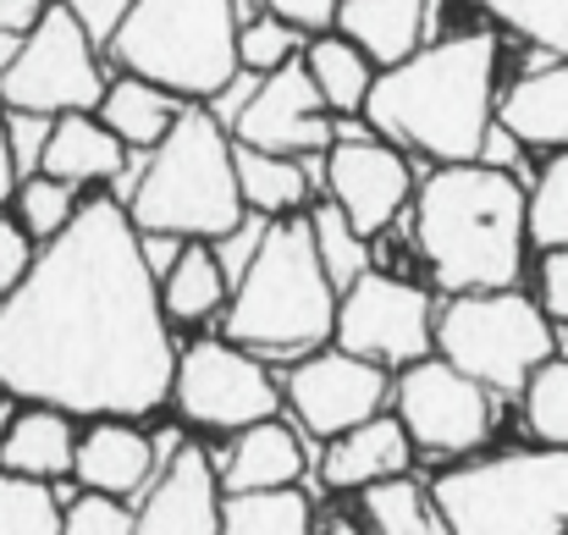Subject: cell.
Here are the masks:
<instances>
[{
    "instance_id": "cell-20",
    "label": "cell",
    "mask_w": 568,
    "mask_h": 535,
    "mask_svg": "<svg viewBox=\"0 0 568 535\" xmlns=\"http://www.w3.org/2000/svg\"><path fill=\"white\" fill-rule=\"evenodd\" d=\"M408 453H414V442H408L403 420L397 414H376L371 425H359V431H348V436H337L326 447L321 475H326L332 492H371L381 481L408 475Z\"/></svg>"
},
{
    "instance_id": "cell-32",
    "label": "cell",
    "mask_w": 568,
    "mask_h": 535,
    "mask_svg": "<svg viewBox=\"0 0 568 535\" xmlns=\"http://www.w3.org/2000/svg\"><path fill=\"white\" fill-rule=\"evenodd\" d=\"M310 226H315V249H321V265H326V276L337 282V287H354L359 276H371L376 265H371V238L326 199V204H315L310 210Z\"/></svg>"
},
{
    "instance_id": "cell-22",
    "label": "cell",
    "mask_w": 568,
    "mask_h": 535,
    "mask_svg": "<svg viewBox=\"0 0 568 535\" xmlns=\"http://www.w3.org/2000/svg\"><path fill=\"white\" fill-rule=\"evenodd\" d=\"M425 22H430V0H343L337 33L354 39L381 72L408 61L414 50H425Z\"/></svg>"
},
{
    "instance_id": "cell-1",
    "label": "cell",
    "mask_w": 568,
    "mask_h": 535,
    "mask_svg": "<svg viewBox=\"0 0 568 535\" xmlns=\"http://www.w3.org/2000/svg\"><path fill=\"white\" fill-rule=\"evenodd\" d=\"M178 359L144 232L122 199L89 193L0 304V392L83 420H144L172 397Z\"/></svg>"
},
{
    "instance_id": "cell-39",
    "label": "cell",
    "mask_w": 568,
    "mask_h": 535,
    "mask_svg": "<svg viewBox=\"0 0 568 535\" xmlns=\"http://www.w3.org/2000/svg\"><path fill=\"white\" fill-rule=\"evenodd\" d=\"M33 260H39V249H33V238L22 232V221H11V215H0V304L28 282V271H33Z\"/></svg>"
},
{
    "instance_id": "cell-28",
    "label": "cell",
    "mask_w": 568,
    "mask_h": 535,
    "mask_svg": "<svg viewBox=\"0 0 568 535\" xmlns=\"http://www.w3.org/2000/svg\"><path fill=\"white\" fill-rule=\"evenodd\" d=\"M310 497L298 486L282 492H232L221 508V535H310Z\"/></svg>"
},
{
    "instance_id": "cell-35",
    "label": "cell",
    "mask_w": 568,
    "mask_h": 535,
    "mask_svg": "<svg viewBox=\"0 0 568 535\" xmlns=\"http://www.w3.org/2000/svg\"><path fill=\"white\" fill-rule=\"evenodd\" d=\"M530 243L541 254L568 249V150L547 155L541 178L530 182Z\"/></svg>"
},
{
    "instance_id": "cell-15",
    "label": "cell",
    "mask_w": 568,
    "mask_h": 535,
    "mask_svg": "<svg viewBox=\"0 0 568 535\" xmlns=\"http://www.w3.org/2000/svg\"><path fill=\"white\" fill-rule=\"evenodd\" d=\"M287 403L298 414V425L310 436H348L359 425H371L381 414V403L392 397V381L386 370L371 359H354L343 349H321V354L298 359L293 375H287Z\"/></svg>"
},
{
    "instance_id": "cell-12",
    "label": "cell",
    "mask_w": 568,
    "mask_h": 535,
    "mask_svg": "<svg viewBox=\"0 0 568 535\" xmlns=\"http://www.w3.org/2000/svg\"><path fill=\"white\" fill-rule=\"evenodd\" d=\"M282 386L271 381L265 359L243 354L237 343L226 337H210V343H193L189 354L178 359V386H172V403L183 408V420L204 425V431H248V425H265L276 420L282 408Z\"/></svg>"
},
{
    "instance_id": "cell-30",
    "label": "cell",
    "mask_w": 568,
    "mask_h": 535,
    "mask_svg": "<svg viewBox=\"0 0 568 535\" xmlns=\"http://www.w3.org/2000/svg\"><path fill=\"white\" fill-rule=\"evenodd\" d=\"M503 33L536 44L541 55L568 61V0H475Z\"/></svg>"
},
{
    "instance_id": "cell-3",
    "label": "cell",
    "mask_w": 568,
    "mask_h": 535,
    "mask_svg": "<svg viewBox=\"0 0 568 535\" xmlns=\"http://www.w3.org/2000/svg\"><path fill=\"white\" fill-rule=\"evenodd\" d=\"M414 249L447 299L508 293L530 249V188L508 166H436L414 193Z\"/></svg>"
},
{
    "instance_id": "cell-44",
    "label": "cell",
    "mask_w": 568,
    "mask_h": 535,
    "mask_svg": "<svg viewBox=\"0 0 568 535\" xmlns=\"http://www.w3.org/2000/svg\"><path fill=\"white\" fill-rule=\"evenodd\" d=\"M321 535H359V525H354V519H332Z\"/></svg>"
},
{
    "instance_id": "cell-23",
    "label": "cell",
    "mask_w": 568,
    "mask_h": 535,
    "mask_svg": "<svg viewBox=\"0 0 568 535\" xmlns=\"http://www.w3.org/2000/svg\"><path fill=\"white\" fill-rule=\"evenodd\" d=\"M183 111H189V100H178V94H166V89H155V83H144V78L116 72L94 117H100V122H105V128H111V133L128 144V150L155 155V150H161V144L178 133Z\"/></svg>"
},
{
    "instance_id": "cell-31",
    "label": "cell",
    "mask_w": 568,
    "mask_h": 535,
    "mask_svg": "<svg viewBox=\"0 0 568 535\" xmlns=\"http://www.w3.org/2000/svg\"><path fill=\"white\" fill-rule=\"evenodd\" d=\"M0 535H67V508L55 486L0 470Z\"/></svg>"
},
{
    "instance_id": "cell-21",
    "label": "cell",
    "mask_w": 568,
    "mask_h": 535,
    "mask_svg": "<svg viewBox=\"0 0 568 535\" xmlns=\"http://www.w3.org/2000/svg\"><path fill=\"white\" fill-rule=\"evenodd\" d=\"M304 464H310V453H304L298 431L282 420H265V425L237 431L232 453L221 458V486H226V497L232 492H282V486H298Z\"/></svg>"
},
{
    "instance_id": "cell-37",
    "label": "cell",
    "mask_w": 568,
    "mask_h": 535,
    "mask_svg": "<svg viewBox=\"0 0 568 535\" xmlns=\"http://www.w3.org/2000/svg\"><path fill=\"white\" fill-rule=\"evenodd\" d=\"M67 535H139V514L116 497L100 492H78L67 503Z\"/></svg>"
},
{
    "instance_id": "cell-8",
    "label": "cell",
    "mask_w": 568,
    "mask_h": 535,
    "mask_svg": "<svg viewBox=\"0 0 568 535\" xmlns=\"http://www.w3.org/2000/svg\"><path fill=\"white\" fill-rule=\"evenodd\" d=\"M436 354L475 375L486 392H525L530 375L558 359L552 343V315L541 299H525L519 287L508 293H464L442 304L436 315Z\"/></svg>"
},
{
    "instance_id": "cell-17",
    "label": "cell",
    "mask_w": 568,
    "mask_h": 535,
    "mask_svg": "<svg viewBox=\"0 0 568 535\" xmlns=\"http://www.w3.org/2000/svg\"><path fill=\"white\" fill-rule=\"evenodd\" d=\"M178 442H183L178 431H166V442H155L133 420H94L78 436V470H72V481L83 492H100V497H116V503L144 497V486H155V475H161V464L172 458Z\"/></svg>"
},
{
    "instance_id": "cell-38",
    "label": "cell",
    "mask_w": 568,
    "mask_h": 535,
    "mask_svg": "<svg viewBox=\"0 0 568 535\" xmlns=\"http://www.w3.org/2000/svg\"><path fill=\"white\" fill-rule=\"evenodd\" d=\"M260 11L282 17L287 28H298L304 39H321V33H337V17H343V0H254Z\"/></svg>"
},
{
    "instance_id": "cell-36",
    "label": "cell",
    "mask_w": 568,
    "mask_h": 535,
    "mask_svg": "<svg viewBox=\"0 0 568 535\" xmlns=\"http://www.w3.org/2000/svg\"><path fill=\"white\" fill-rule=\"evenodd\" d=\"M519 397L541 447H568V359H547Z\"/></svg>"
},
{
    "instance_id": "cell-33",
    "label": "cell",
    "mask_w": 568,
    "mask_h": 535,
    "mask_svg": "<svg viewBox=\"0 0 568 535\" xmlns=\"http://www.w3.org/2000/svg\"><path fill=\"white\" fill-rule=\"evenodd\" d=\"M304 33L298 28H287L282 17H271V11H254V17H243V33H237V61H243V72L248 78H271V72H282V67H293L298 55H304Z\"/></svg>"
},
{
    "instance_id": "cell-10",
    "label": "cell",
    "mask_w": 568,
    "mask_h": 535,
    "mask_svg": "<svg viewBox=\"0 0 568 535\" xmlns=\"http://www.w3.org/2000/svg\"><path fill=\"white\" fill-rule=\"evenodd\" d=\"M392 403H397L408 442L436 458H464V453L486 447V436L497 425V392H486L475 375H464L442 354L397 370Z\"/></svg>"
},
{
    "instance_id": "cell-18",
    "label": "cell",
    "mask_w": 568,
    "mask_h": 535,
    "mask_svg": "<svg viewBox=\"0 0 568 535\" xmlns=\"http://www.w3.org/2000/svg\"><path fill=\"white\" fill-rule=\"evenodd\" d=\"M497 128L519 144V150H541V155H564L568 150V61H536L525 67L503 100H497Z\"/></svg>"
},
{
    "instance_id": "cell-9",
    "label": "cell",
    "mask_w": 568,
    "mask_h": 535,
    "mask_svg": "<svg viewBox=\"0 0 568 535\" xmlns=\"http://www.w3.org/2000/svg\"><path fill=\"white\" fill-rule=\"evenodd\" d=\"M105 89H111V78L100 67L94 33L78 17V6H67V0H50L44 22L0 67V105L11 117H33V122L100 111Z\"/></svg>"
},
{
    "instance_id": "cell-26",
    "label": "cell",
    "mask_w": 568,
    "mask_h": 535,
    "mask_svg": "<svg viewBox=\"0 0 568 535\" xmlns=\"http://www.w3.org/2000/svg\"><path fill=\"white\" fill-rule=\"evenodd\" d=\"M237 182H243V204L260 221H287V215H310L315 210L310 204L315 199V178L293 155H265V150L237 144Z\"/></svg>"
},
{
    "instance_id": "cell-45",
    "label": "cell",
    "mask_w": 568,
    "mask_h": 535,
    "mask_svg": "<svg viewBox=\"0 0 568 535\" xmlns=\"http://www.w3.org/2000/svg\"><path fill=\"white\" fill-rule=\"evenodd\" d=\"M564 535H568V531H564Z\"/></svg>"
},
{
    "instance_id": "cell-24",
    "label": "cell",
    "mask_w": 568,
    "mask_h": 535,
    "mask_svg": "<svg viewBox=\"0 0 568 535\" xmlns=\"http://www.w3.org/2000/svg\"><path fill=\"white\" fill-rule=\"evenodd\" d=\"M0 470L28 475V481H67V475L78 470V431H72V414L28 403V408L17 414L11 436L0 442Z\"/></svg>"
},
{
    "instance_id": "cell-40",
    "label": "cell",
    "mask_w": 568,
    "mask_h": 535,
    "mask_svg": "<svg viewBox=\"0 0 568 535\" xmlns=\"http://www.w3.org/2000/svg\"><path fill=\"white\" fill-rule=\"evenodd\" d=\"M541 310L568 326V249L541 254Z\"/></svg>"
},
{
    "instance_id": "cell-4",
    "label": "cell",
    "mask_w": 568,
    "mask_h": 535,
    "mask_svg": "<svg viewBox=\"0 0 568 535\" xmlns=\"http://www.w3.org/2000/svg\"><path fill=\"white\" fill-rule=\"evenodd\" d=\"M337 304L343 287L321 265L310 215H287L260 226V249L243 265L221 310V326L226 343H237L243 354L298 364L337 343Z\"/></svg>"
},
{
    "instance_id": "cell-5",
    "label": "cell",
    "mask_w": 568,
    "mask_h": 535,
    "mask_svg": "<svg viewBox=\"0 0 568 535\" xmlns=\"http://www.w3.org/2000/svg\"><path fill=\"white\" fill-rule=\"evenodd\" d=\"M128 215L144 238L226 243L243 232L248 204L237 182V139L210 105H189L178 133L144 161V178L128 193Z\"/></svg>"
},
{
    "instance_id": "cell-43",
    "label": "cell",
    "mask_w": 568,
    "mask_h": 535,
    "mask_svg": "<svg viewBox=\"0 0 568 535\" xmlns=\"http://www.w3.org/2000/svg\"><path fill=\"white\" fill-rule=\"evenodd\" d=\"M17 414H22V408H17V403H11V397L0 392V442L11 436V425H17Z\"/></svg>"
},
{
    "instance_id": "cell-42",
    "label": "cell",
    "mask_w": 568,
    "mask_h": 535,
    "mask_svg": "<svg viewBox=\"0 0 568 535\" xmlns=\"http://www.w3.org/2000/svg\"><path fill=\"white\" fill-rule=\"evenodd\" d=\"M17 182H22V166H17V144H11V111L0 105V204L17 199Z\"/></svg>"
},
{
    "instance_id": "cell-13",
    "label": "cell",
    "mask_w": 568,
    "mask_h": 535,
    "mask_svg": "<svg viewBox=\"0 0 568 535\" xmlns=\"http://www.w3.org/2000/svg\"><path fill=\"white\" fill-rule=\"evenodd\" d=\"M326 199L376 243L381 232L414 204L419 182L408 172V150L386 144L359 122H337V144L326 150Z\"/></svg>"
},
{
    "instance_id": "cell-34",
    "label": "cell",
    "mask_w": 568,
    "mask_h": 535,
    "mask_svg": "<svg viewBox=\"0 0 568 535\" xmlns=\"http://www.w3.org/2000/svg\"><path fill=\"white\" fill-rule=\"evenodd\" d=\"M17 221H22V232L33 238V243H50V238H61L67 226H72V215H78V188H67V182L55 178H22L17 182Z\"/></svg>"
},
{
    "instance_id": "cell-2",
    "label": "cell",
    "mask_w": 568,
    "mask_h": 535,
    "mask_svg": "<svg viewBox=\"0 0 568 535\" xmlns=\"http://www.w3.org/2000/svg\"><path fill=\"white\" fill-rule=\"evenodd\" d=\"M497 61L491 28L442 33L408 61L386 67L371 89L365 128L436 166H475L497 139Z\"/></svg>"
},
{
    "instance_id": "cell-14",
    "label": "cell",
    "mask_w": 568,
    "mask_h": 535,
    "mask_svg": "<svg viewBox=\"0 0 568 535\" xmlns=\"http://www.w3.org/2000/svg\"><path fill=\"white\" fill-rule=\"evenodd\" d=\"M232 139L265 155H293V161L321 155L326 161V150L337 144V117L326 111L304 55L271 78H254V89L232 111Z\"/></svg>"
},
{
    "instance_id": "cell-27",
    "label": "cell",
    "mask_w": 568,
    "mask_h": 535,
    "mask_svg": "<svg viewBox=\"0 0 568 535\" xmlns=\"http://www.w3.org/2000/svg\"><path fill=\"white\" fill-rule=\"evenodd\" d=\"M226 299H232V271H226V260H221L215 243H189L183 260L161 276V304H166L172 326L210 321Z\"/></svg>"
},
{
    "instance_id": "cell-6",
    "label": "cell",
    "mask_w": 568,
    "mask_h": 535,
    "mask_svg": "<svg viewBox=\"0 0 568 535\" xmlns=\"http://www.w3.org/2000/svg\"><path fill=\"white\" fill-rule=\"evenodd\" d=\"M237 33V0H128L105 55L128 78H144L189 105H210L243 78Z\"/></svg>"
},
{
    "instance_id": "cell-29",
    "label": "cell",
    "mask_w": 568,
    "mask_h": 535,
    "mask_svg": "<svg viewBox=\"0 0 568 535\" xmlns=\"http://www.w3.org/2000/svg\"><path fill=\"white\" fill-rule=\"evenodd\" d=\"M365 514H371V531L376 535H453L442 508H436V492L397 475V481H381L365 492Z\"/></svg>"
},
{
    "instance_id": "cell-19",
    "label": "cell",
    "mask_w": 568,
    "mask_h": 535,
    "mask_svg": "<svg viewBox=\"0 0 568 535\" xmlns=\"http://www.w3.org/2000/svg\"><path fill=\"white\" fill-rule=\"evenodd\" d=\"M128 144L94 117V111H78V117H55L44 128V144H39V178H55L67 188H89V182H116L128 172Z\"/></svg>"
},
{
    "instance_id": "cell-41",
    "label": "cell",
    "mask_w": 568,
    "mask_h": 535,
    "mask_svg": "<svg viewBox=\"0 0 568 535\" xmlns=\"http://www.w3.org/2000/svg\"><path fill=\"white\" fill-rule=\"evenodd\" d=\"M50 0H0V44H22L44 22Z\"/></svg>"
},
{
    "instance_id": "cell-11",
    "label": "cell",
    "mask_w": 568,
    "mask_h": 535,
    "mask_svg": "<svg viewBox=\"0 0 568 535\" xmlns=\"http://www.w3.org/2000/svg\"><path fill=\"white\" fill-rule=\"evenodd\" d=\"M343 354L371 359L381 370H408L436 349V310L425 299V287L392 276V271H371L354 287H343L337 304V343Z\"/></svg>"
},
{
    "instance_id": "cell-7",
    "label": "cell",
    "mask_w": 568,
    "mask_h": 535,
    "mask_svg": "<svg viewBox=\"0 0 568 535\" xmlns=\"http://www.w3.org/2000/svg\"><path fill=\"white\" fill-rule=\"evenodd\" d=\"M430 492L453 535H564L568 447H519L453 464L430 481Z\"/></svg>"
},
{
    "instance_id": "cell-25",
    "label": "cell",
    "mask_w": 568,
    "mask_h": 535,
    "mask_svg": "<svg viewBox=\"0 0 568 535\" xmlns=\"http://www.w3.org/2000/svg\"><path fill=\"white\" fill-rule=\"evenodd\" d=\"M304 67H310V78H315V89H321V100H326V111H332L337 122L365 117L381 67L354 44V39H343V33L310 39V44H304Z\"/></svg>"
},
{
    "instance_id": "cell-16",
    "label": "cell",
    "mask_w": 568,
    "mask_h": 535,
    "mask_svg": "<svg viewBox=\"0 0 568 535\" xmlns=\"http://www.w3.org/2000/svg\"><path fill=\"white\" fill-rule=\"evenodd\" d=\"M221 470L199 442H178L139 508V535H221Z\"/></svg>"
}]
</instances>
